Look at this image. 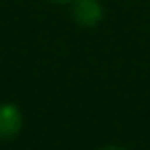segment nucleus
I'll return each mask as SVG.
<instances>
[{
	"instance_id": "obj_1",
	"label": "nucleus",
	"mask_w": 150,
	"mask_h": 150,
	"mask_svg": "<svg viewBox=\"0 0 150 150\" xmlns=\"http://www.w3.org/2000/svg\"><path fill=\"white\" fill-rule=\"evenodd\" d=\"M23 128V112L13 103H3L0 105V140H10L20 133Z\"/></svg>"
},
{
	"instance_id": "obj_2",
	"label": "nucleus",
	"mask_w": 150,
	"mask_h": 150,
	"mask_svg": "<svg viewBox=\"0 0 150 150\" xmlns=\"http://www.w3.org/2000/svg\"><path fill=\"white\" fill-rule=\"evenodd\" d=\"M75 18H78L83 25H93V23L100 18V5H98L95 0H78Z\"/></svg>"
},
{
	"instance_id": "obj_3",
	"label": "nucleus",
	"mask_w": 150,
	"mask_h": 150,
	"mask_svg": "<svg viewBox=\"0 0 150 150\" xmlns=\"http://www.w3.org/2000/svg\"><path fill=\"white\" fill-rule=\"evenodd\" d=\"M53 3H70V0H53Z\"/></svg>"
}]
</instances>
